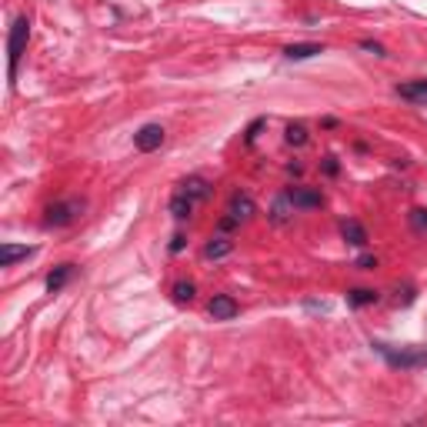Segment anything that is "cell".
Listing matches in <instances>:
<instances>
[{
    "mask_svg": "<svg viewBox=\"0 0 427 427\" xmlns=\"http://www.w3.org/2000/svg\"><path fill=\"white\" fill-rule=\"evenodd\" d=\"M70 277H74V264H61L57 271H51V274H47V290H51V294L63 290V284H67Z\"/></svg>",
    "mask_w": 427,
    "mask_h": 427,
    "instance_id": "4fadbf2b",
    "label": "cell"
},
{
    "mask_svg": "<svg viewBox=\"0 0 427 427\" xmlns=\"http://www.w3.org/2000/svg\"><path fill=\"white\" fill-rule=\"evenodd\" d=\"M180 194H187L190 201H207V197H211V184H207L204 177H187V180L180 184Z\"/></svg>",
    "mask_w": 427,
    "mask_h": 427,
    "instance_id": "30bf717a",
    "label": "cell"
},
{
    "mask_svg": "<svg viewBox=\"0 0 427 427\" xmlns=\"http://www.w3.org/2000/svg\"><path fill=\"white\" fill-rule=\"evenodd\" d=\"M314 54H324V47H321V44H290L287 51H284V57H287V61H307V57H314Z\"/></svg>",
    "mask_w": 427,
    "mask_h": 427,
    "instance_id": "5bb4252c",
    "label": "cell"
},
{
    "mask_svg": "<svg viewBox=\"0 0 427 427\" xmlns=\"http://www.w3.org/2000/svg\"><path fill=\"white\" fill-rule=\"evenodd\" d=\"M361 47H364V51H374L377 57H384V47H380V44H374V40H364Z\"/></svg>",
    "mask_w": 427,
    "mask_h": 427,
    "instance_id": "603a6c76",
    "label": "cell"
},
{
    "mask_svg": "<svg viewBox=\"0 0 427 427\" xmlns=\"http://www.w3.org/2000/svg\"><path fill=\"white\" fill-rule=\"evenodd\" d=\"M340 237L347 240L351 247H364L367 244V230L361 221H340Z\"/></svg>",
    "mask_w": 427,
    "mask_h": 427,
    "instance_id": "ba28073f",
    "label": "cell"
},
{
    "mask_svg": "<svg viewBox=\"0 0 427 427\" xmlns=\"http://www.w3.org/2000/svg\"><path fill=\"white\" fill-rule=\"evenodd\" d=\"M34 254V247H17V244H4L0 247V267H13L17 261H24V257H30Z\"/></svg>",
    "mask_w": 427,
    "mask_h": 427,
    "instance_id": "7c38bea8",
    "label": "cell"
},
{
    "mask_svg": "<svg viewBox=\"0 0 427 427\" xmlns=\"http://www.w3.org/2000/svg\"><path fill=\"white\" fill-rule=\"evenodd\" d=\"M324 171L327 174H338V161L334 157H324Z\"/></svg>",
    "mask_w": 427,
    "mask_h": 427,
    "instance_id": "cb8c5ba5",
    "label": "cell"
},
{
    "mask_svg": "<svg viewBox=\"0 0 427 427\" xmlns=\"http://www.w3.org/2000/svg\"><path fill=\"white\" fill-rule=\"evenodd\" d=\"M227 214H230L237 224H244V221H251L254 214H257V204H254L251 194H240L237 190V194L230 197V204H227Z\"/></svg>",
    "mask_w": 427,
    "mask_h": 427,
    "instance_id": "52a82bcc",
    "label": "cell"
},
{
    "mask_svg": "<svg viewBox=\"0 0 427 427\" xmlns=\"http://www.w3.org/2000/svg\"><path fill=\"white\" fill-rule=\"evenodd\" d=\"M407 221L414 227L417 234H427V207H414V211L407 214Z\"/></svg>",
    "mask_w": 427,
    "mask_h": 427,
    "instance_id": "d6986e66",
    "label": "cell"
},
{
    "mask_svg": "<svg viewBox=\"0 0 427 427\" xmlns=\"http://www.w3.org/2000/svg\"><path fill=\"white\" fill-rule=\"evenodd\" d=\"M287 197H290V204H294L297 211H314V207L324 204V194L314 190V187H290Z\"/></svg>",
    "mask_w": 427,
    "mask_h": 427,
    "instance_id": "8992f818",
    "label": "cell"
},
{
    "mask_svg": "<svg viewBox=\"0 0 427 427\" xmlns=\"http://www.w3.org/2000/svg\"><path fill=\"white\" fill-rule=\"evenodd\" d=\"M44 214H47V217H44V224L47 227H67L84 214V201H77V197H70V201H57V204H51Z\"/></svg>",
    "mask_w": 427,
    "mask_h": 427,
    "instance_id": "3957f363",
    "label": "cell"
},
{
    "mask_svg": "<svg viewBox=\"0 0 427 427\" xmlns=\"http://www.w3.org/2000/svg\"><path fill=\"white\" fill-rule=\"evenodd\" d=\"M184 244H187V237H184V234H177V237L171 240V254H180V251H184Z\"/></svg>",
    "mask_w": 427,
    "mask_h": 427,
    "instance_id": "7402d4cb",
    "label": "cell"
},
{
    "mask_svg": "<svg viewBox=\"0 0 427 427\" xmlns=\"http://www.w3.org/2000/svg\"><path fill=\"white\" fill-rule=\"evenodd\" d=\"M347 304H354V307H364V304H377V290L371 287H357L347 294Z\"/></svg>",
    "mask_w": 427,
    "mask_h": 427,
    "instance_id": "e0dca14e",
    "label": "cell"
},
{
    "mask_svg": "<svg viewBox=\"0 0 427 427\" xmlns=\"http://www.w3.org/2000/svg\"><path fill=\"white\" fill-rule=\"evenodd\" d=\"M230 251H234V240L230 237H211L204 244V257H207V261H221V257H227Z\"/></svg>",
    "mask_w": 427,
    "mask_h": 427,
    "instance_id": "8fae6325",
    "label": "cell"
},
{
    "mask_svg": "<svg viewBox=\"0 0 427 427\" xmlns=\"http://www.w3.org/2000/svg\"><path fill=\"white\" fill-rule=\"evenodd\" d=\"M374 347L384 354V361H388L390 367H401V371L427 367V351H417V347H401V351H394L390 344H374Z\"/></svg>",
    "mask_w": 427,
    "mask_h": 427,
    "instance_id": "7a4b0ae2",
    "label": "cell"
},
{
    "mask_svg": "<svg viewBox=\"0 0 427 427\" xmlns=\"http://www.w3.org/2000/svg\"><path fill=\"white\" fill-rule=\"evenodd\" d=\"M287 144H294V147L307 144V127H304V124H287Z\"/></svg>",
    "mask_w": 427,
    "mask_h": 427,
    "instance_id": "ffe728a7",
    "label": "cell"
},
{
    "mask_svg": "<svg viewBox=\"0 0 427 427\" xmlns=\"http://www.w3.org/2000/svg\"><path fill=\"white\" fill-rule=\"evenodd\" d=\"M397 97L411 104H427V80H411V84H397Z\"/></svg>",
    "mask_w": 427,
    "mask_h": 427,
    "instance_id": "9c48e42d",
    "label": "cell"
},
{
    "mask_svg": "<svg viewBox=\"0 0 427 427\" xmlns=\"http://www.w3.org/2000/svg\"><path fill=\"white\" fill-rule=\"evenodd\" d=\"M134 144H137V151H144V154H151V151H157L163 144V127L161 124H144L134 134Z\"/></svg>",
    "mask_w": 427,
    "mask_h": 427,
    "instance_id": "5b68a950",
    "label": "cell"
},
{
    "mask_svg": "<svg viewBox=\"0 0 427 427\" xmlns=\"http://www.w3.org/2000/svg\"><path fill=\"white\" fill-rule=\"evenodd\" d=\"M27 40H30V20L17 17L11 27V37H7V54H11V84L17 80V63L27 54Z\"/></svg>",
    "mask_w": 427,
    "mask_h": 427,
    "instance_id": "6da1fadb",
    "label": "cell"
},
{
    "mask_svg": "<svg viewBox=\"0 0 427 427\" xmlns=\"http://www.w3.org/2000/svg\"><path fill=\"white\" fill-rule=\"evenodd\" d=\"M357 267H361V271H374L377 257H374V254H361V257H357Z\"/></svg>",
    "mask_w": 427,
    "mask_h": 427,
    "instance_id": "44dd1931",
    "label": "cell"
},
{
    "mask_svg": "<svg viewBox=\"0 0 427 427\" xmlns=\"http://www.w3.org/2000/svg\"><path fill=\"white\" fill-rule=\"evenodd\" d=\"M194 294H197V287H194L190 280H177L174 284V301L177 304H190L194 301Z\"/></svg>",
    "mask_w": 427,
    "mask_h": 427,
    "instance_id": "ac0fdd59",
    "label": "cell"
},
{
    "mask_svg": "<svg viewBox=\"0 0 427 427\" xmlns=\"http://www.w3.org/2000/svg\"><path fill=\"white\" fill-rule=\"evenodd\" d=\"M207 311H211L214 321H234L240 314V304L230 297V294H214L211 304H207Z\"/></svg>",
    "mask_w": 427,
    "mask_h": 427,
    "instance_id": "277c9868",
    "label": "cell"
},
{
    "mask_svg": "<svg viewBox=\"0 0 427 427\" xmlns=\"http://www.w3.org/2000/svg\"><path fill=\"white\" fill-rule=\"evenodd\" d=\"M290 211H297V207H294V204H290V197L284 194V197H277L274 207H271V221H274V224H287Z\"/></svg>",
    "mask_w": 427,
    "mask_h": 427,
    "instance_id": "2e32d148",
    "label": "cell"
},
{
    "mask_svg": "<svg viewBox=\"0 0 427 427\" xmlns=\"http://www.w3.org/2000/svg\"><path fill=\"white\" fill-rule=\"evenodd\" d=\"M190 211H194V201H190L187 194H180V190H177L174 197H171V214H174V221H187Z\"/></svg>",
    "mask_w": 427,
    "mask_h": 427,
    "instance_id": "9a60e30c",
    "label": "cell"
}]
</instances>
